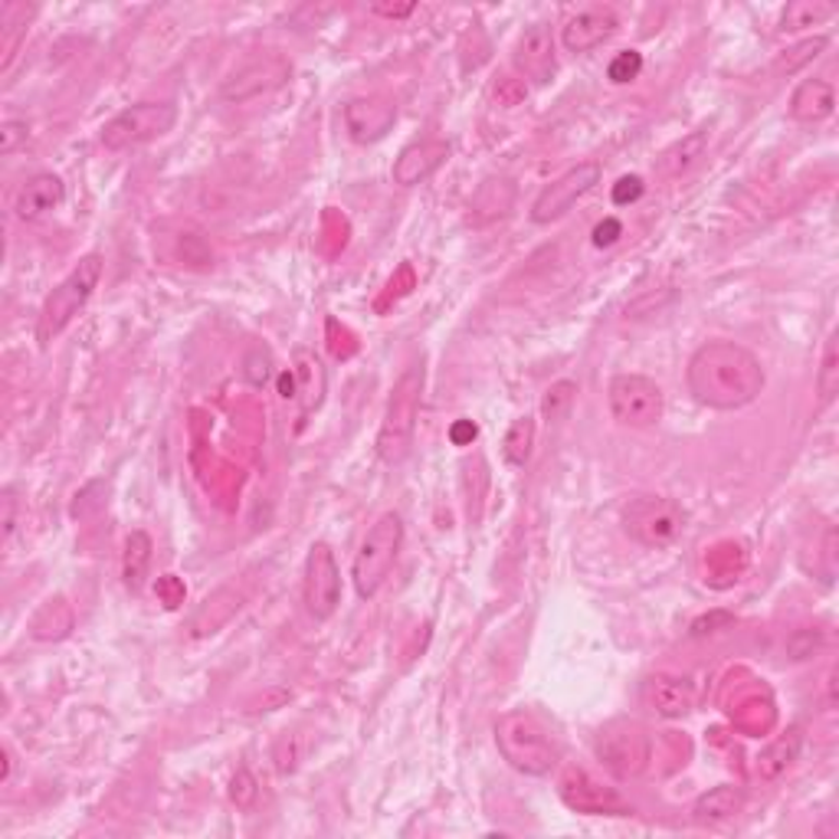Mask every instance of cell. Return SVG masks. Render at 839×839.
<instances>
[{"mask_svg":"<svg viewBox=\"0 0 839 839\" xmlns=\"http://www.w3.org/2000/svg\"><path fill=\"white\" fill-rule=\"evenodd\" d=\"M70 630H73V607H70L63 597L47 600V604L37 610L34 627H31L34 640H44V643H50V640H63V636H70Z\"/></svg>","mask_w":839,"mask_h":839,"instance_id":"cell-26","label":"cell"},{"mask_svg":"<svg viewBox=\"0 0 839 839\" xmlns=\"http://www.w3.org/2000/svg\"><path fill=\"white\" fill-rule=\"evenodd\" d=\"M302 604H305L308 617L318 623L331 620L341 607V568L335 561L331 545H325V542H315L305 555Z\"/></svg>","mask_w":839,"mask_h":839,"instance_id":"cell-9","label":"cell"},{"mask_svg":"<svg viewBox=\"0 0 839 839\" xmlns=\"http://www.w3.org/2000/svg\"><path fill=\"white\" fill-rule=\"evenodd\" d=\"M230 797H233L236 806H250V803H253V797H256V780L250 777V770H240V774L233 777Z\"/></svg>","mask_w":839,"mask_h":839,"instance_id":"cell-38","label":"cell"},{"mask_svg":"<svg viewBox=\"0 0 839 839\" xmlns=\"http://www.w3.org/2000/svg\"><path fill=\"white\" fill-rule=\"evenodd\" d=\"M453 440H457V443L476 440V427L470 424V420H466V424H457V427H453Z\"/></svg>","mask_w":839,"mask_h":839,"instance_id":"cell-44","label":"cell"},{"mask_svg":"<svg viewBox=\"0 0 839 839\" xmlns=\"http://www.w3.org/2000/svg\"><path fill=\"white\" fill-rule=\"evenodd\" d=\"M151 535L148 532H132L125 538V555H122V577L129 584V591H142L145 584V574H148V564H151Z\"/></svg>","mask_w":839,"mask_h":839,"instance_id":"cell-25","label":"cell"},{"mask_svg":"<svg viewBox=\"0 0 839 839\" xmlns=\"http://www.w3.org/2000/svg\"><path fill=\"white\" fill-rule=\"evenodd\" d=\"M292 76V66L282 60V57H263V60H253L246 63L243 70H236L220 96L227 102H250V99H259V96H269L276 93L279 86H285V80Z\"/></svg>","mask_w":839,"mask_h":839,"instance_id":"cell-14","label":"cell"},{"mask_svg":"<svg viewBox=\"0 0 839 839\" xmlns=\"http://www.w3.org/2000/svg\"><path fill=\"white\" fill-rule=\"evenodd\" d=\"M532 447H535V420L532 416H519L515 424L506 430L502 440V453L512 466H525L532 460Z\"/></svg>","mask_w":839,"mask_h":839,"instance_id":"cell-30","label":"cell"},{"mask_svg":"<svg viewBox=\"0 0 839 839\" xmlns=\"http://www.w3.org/2000/svg\"><path fill=\"white\" fill-rule=\"evenodd\" d=\"M496 191H506V194H512L509 181H502V184H499V181H489V184L483 187V194H496ZM483 194H479L476 200H486ZM476 200H473V210H483V204H476ZM509 204H512V200H502V204L496 200V204H493V217H496V214H506V210H509Z\"/></svg>","mask_w":839,"mask_h":839,"instance_id":"cell-40","label":"cell"},{"mask_svg":"<svg viewBox=\"0 0 839 839\" xmlns=\"http://www.w3.org/2000/svg\"><path fill=\"white\" fill-rule=\"evenodd\" d=\"M744 806V790L741 787H731V783H721V787H712L708 793H702L692 806V819L698 826H721L728 819H734Z\"/></svg>","mask_w":839,"mask_h":839,"instance_id":"cell-21","label":"cell"},{"mask_svg":"<svg viewBox=\"0 0 839 839\" xmlns=\"http://www.w3.org/2000/svg\"><path fill=\"white\" fill-rule=\"evenodd\" d=\"M178 125V106L174 102H138L122 109L115 119H109L99 132V142L109 151H129L138 145H148L155 138H165Z\"/></svg>","mask_w":839,"mask_h":839,"instance_id":"cell-7","label":"cell"},{"mask_svg":"<svg viewBox=\"0 0 839 839\" xmlns=\"http://www.w3.org/2000/svg\"><path fill=\"white\" fill-rule=\"evenodd\" d=\"M600 165L597 161H581L568 168L561 178H555L532 204V220L535 223H555L561 220L581 197H587L600 184Z\"/></svg>","mask_w":839,"mask_h":839,"instance_id":"cell-11","label":"cell"},{"mask_svg":"<svg viewBox=\"0 0 839 839\" xmlns=\"http://www.w3.org/2000/svg\"><path fill=\"white\" fill-rule=\"evenodd\" d=\"M640 702L659 718H682L695 708V685L679 676H649L640 685Z\"/></svg>","mask_w":839,"mask_h":839,"instance_id":"cell-18","label":"cell"},{"mask_svg":"<svg viewBox=\"0 0 839 839\" xmlns=\"http://www.w3.org/2000/svg\"><path fill=\"white\" fill-rule=\"evenodd\" d=\"M109 496V483L106 479H93V483H86L76 496H73V506H70V515L73 519H93L96 512H102L106 509V499Z\"/></svg>","mask_w":839,"mask_h":839,"instance_id":"cell-32","label":"cell"},{"mask_svg":"<svg viewBox=\"0 0 839 839\" xmlns=\"http://www.w3.org/2000/svg\"><path fill=\"white\" fill-rule=\"evenodd\" d=\"M607 403L620 427L646 430L662 420V387L646 374H617L607 387Z\"/></svg>","mask_w":839,"mask_h":839,"instance_id":"cell-8","label":"cell"},{"mask_svg":"<svg viewBox=\"0 0 839 839\" xmlns=\"http://www.w3.org/2000/svg\"><path fill=\"white\" fill-rule=\"evenodd\" d=\"M836 14H839V8L826 4V0H793V4H787L780 14V34H800L806 27H819V24L832 21Z\"/></svg>","mask_w":839,"mask_h":839,"instance_id":"cell-24","label":"cell"},{"mask_svg":"<svg viewBox=\"0 0 839 839\" xmlns=\"http://www.w3.org/2000/svg\"><path fill=\"white\" fill-rule=\"evenodd\" d=\"M620 233H623V227H620L617 220H604V223L594 230V243H597V246H610V243H617Z\"/></svg>","mask_w":839,"mask_h":839,"instance_id":"cell-43","label":"cell"},{"mask_svg":"<svg viewBox=\"0 0 839 839\" xmlns=\"http://www.w3.org/2000/svg\"><path fill=\"white\" fill-rule=\"evenodd\" d=\"M574 393H577V384L574 380H558V384H551L548 387V393H545V416L548 420H564L568 416V410H571V403H574Z\"/></svg>","mask_w":839,"mask_h":839,"instance_id":"cell-33","label":"cell"},{"mask_svg":"<svg viewBox=\"0 0 839 839\" xmlns=\"http://www.w3.org/2000/svg\"><path fill=\"white\" fill-rule=\"evenodd\" d=\"M816 393H819V403H832L839 393V328H829L823 341V354L816 367Z\"/></svg>","mask_w":839,"mask_h":839,"instance_id":"cell-27","label":"cell"},{"mask_svg":"<svg viewBox=\"0 0 839 839\" xmlns=\"http://www.w3.org/2000/svg\"><path fill=\"white\" fill-rule=\"evenodd\" d=\"M413 11H416V4H374V8H370V14L387 17V21H403V17H410Z\"/></svg>","mask_w":839,"mask_h":839,"instance_id":"cell-41","label":"cell"},{"mask_svg":"<svg viewBox=\"0 0 839 839\" xmlns=\"http://www.w3.org/2000/svg\"><path fill=\"white\" fill-rule=\"evenodd\" d=\"M243 374H246V380H250V384L263 387V384L272 377V361H269V351H266V348H253V351L246 354V361H243Z\"/></svg>","mask_w":839,"mask_h":839,"instance_id":"cell-35","label":"cell"},{"mask_svg":"<svg viewBox=\"0 0 839 839\" xmlns=\"http://www.w3.org/2000/svg\"><path fill=\"white\" fill-rule=\"evenodd\" d=\"M617 31H620V21L610 8H587L568 17V24L561 27V44L568 53H591L604 47Z\"/></svg>","mask_w":839,"mask_h":839,"instance_id":"cell-17","label":"cell"},{"mask_svg":"<svg viewBox=\"0 0 839 839\" xmlns=\"http://www.w3.org/2000/svg\"><path fill=\"white\" fill-rule=\"evenodd\" d=\"M594 754L617 780H636L653 764V738L636 718H613L597 731Z\"/></svg>","mask_w":839,"mask_h":839,"instance_id":"cell-6","label":"cell"},{"mask_svg":"<svg viewBox=\"0 0 839 839\" xmlns=\"http://www.w3.org/2000/svg\"><path fill=\"white\" fill-rule=\"evenodd\" d=\"M829 47V37H810V40H803V44H797L793 50H787L777 63H774V70L777 73H797V70H803L806 63H813L823 50Z\"/></svg>","mask_w":839,"mask_h":839,"instance_id":"cell-31","label":"cell"},{"mask_svg":"<svg viewBox=\"0 0 839 839\" xmlns=\"http://www.w3.org/2000/svg\"><path fill=\"white\" fill-rule=\"evenodd\" d=\"M515 73L535 86H548L558 76V50H555V34L548 24H532L519 37L512 50Z\"/></svg>","mask_w":839,"mask_h":839,"instance_id":"cell-13","label":"cell"},{"mask_svg":"<svg viewBox=\"0 0 839 839\" xmlns=\"http://www.w3.org/2000/svg\"><path fill=\"white\" fill-rule=\"evenodd\" d=\"M403 548V519L397 512H384L364 535L354 564H351V581L361 600L377 597V591L387 584L397 558Z\"/></svg>","mask_w":839,"mask_h":839,"instance_id":"cell-5","label":"cell"},{"mask_svg":"<svg viewBox=\"0 0 839 839\" xmlns=\"http://www.w3.org/2000/svg\"><path fill=\"white\" fill-rule=\"evenodd\" d=\"M836 109V89L826 80H803L790 96V115L800 125H819Z\"/></svg>","mask_w":839,"mask_h":839,"instance_id":"cell-20","label":"cell"},{"mask_svg":"<svg viewBox=\"0 0 839 839\" xmlns=\"http://www.w3.org/2000/svg\"><path fill=\"white\" fill-rule=\"evenodd\" d=\"M800 747H803L800 728H790L787 734L774 738V741L757 754V777H761L764 783H777V780L793 767V761L800 757Z\"/></svg>","mask_w":839,"mask_h":839,"instance_id":"cell-22","label":"cell"},{"mask_svg":"<svg viewBox=\"0 0 839 839\" xmlns=\"http://www.w3.org/2000/svg\"><path fill=\"white\" fill-rule=\"evenodd\" d=\"M17 519H21V502L14 486L0 489V532H4V548H11L14 532H17Z\"/></svg>","mask_w":839,"mask_h":839,"instance_id":"cell-34","label":"cell"},{"mask_svg":"<svg viewBox=\"0 0 839 839\" xmlns=\"http://www.w3.org/2000/svg\"><path fill=\"white\" fill-rule=\"evenodd\" d=\"M24 142H27V122L4 119V125H0V155H14Z\"/></svg>","mask_w":839,"mask_h":839,"instance_id":"cell-37","label":"cell"},{"mask_svg":"<svg viewBox=\"0 0 839 839\" xmlns=\"http://www.w3.org/2000/svg\"><path fill=\"white\" fill-rule=\"evenodd\" d=\"M640 70H643V57L636 50H627L610 63L607 76H610V83H633L640 76Z\"/></svg>","mask_w":839,"mask_h":839,"instance_id":"cell-36","label":"cell"},{"mask_svg":"<svg viewBox=\"0 0 839 839\" xmlns=\"http://www.w3.org/2000/svg\"><path fill=\"white\" fill-rule=\"evenodd\" d=\"M99 279H102V256L99 253H89L83 256L66 276L63 282L47 295L44 308H40V318H37V338L40 344L47 348L50 341H57L70 325L73 318L89 305L93 292L99 289Z\"/></svg>","mask_w":839,"mask_h":839,"instance_id":"cell-3","label":"cell"},{"mask_svg":"<svg viewBox=\"0 0 839 839\" xmlns=\"http://www.w3.org/2000/svg\"><path fill=\"white\" fill-rule=\"evenodd\" d=\"M292 377H295V393H302V410L312 413L325 397V367H321V361L312 351H295Z\"/></svg>","mask_w":839,"mask_h":839,"instance_id":"cell-23","label":"cell"},{"mask_svg":"<svg viewBox=\"0 0 839 839\" xmlns=\"http://www.w3.org/2000/svg\"><path fill=\"white\" fill-rule=\"evenodd\" d=\"M496 744L502 757L525 777H545L558 764V747L545 725L528 712H509L496 721Z\"/></svg>","mask_w":839,"mask_h":839,"instance_id":"cell-4","label":"cell"},{"mask_svg":"<svg viewBox=\"0 0 839 839\" xmlns=\"http://www.w3.org/2000/svg\"><path fill=\"white\" fill-rule=\"evenodd\" d=\"M558 790L571 810L587 813V816H630L633 813V806L627 803V797L617 787H607L600 777H594L584 767H568Z\"/></svg>","mask_w":839,"mask_h":839,"instance_id":"cell-12","label":"cell"},{"mask_svg":"<svg viewBox=\"0 0 839 839\" xmlns=\"http://www.w3.org/2000/svg\"><path fill=\"white\" fill-rule=\"evenodd\" d=\"M643 197V181L633 174V178H623L617 187H613V204H633Z\"/></svg>","mask_w":839,"mask_h":839,"instance_id":"cell-39","label":"cell"},{"mask_svg":"<svg viewBox=\"0 0 839 839\" xmlns=\"http://www.w3.org/2000/svg\"><path fill=\"white\" fill-rule=\"evenodd\" d=\"M158 591L165 594V607H178V604L184 600V587H181L171 574L158 581Z\"/></svg>","mask_w":839,"mask_h":839,"instance_id":"cell-42","label":"cell"},{"mask_svg":"<svg viewBox=\"0 0 839 839\" xmlns=\"http://www.w3.org/2000/svg\"><path fill=\"white\" fill-rule=\"evenodd\" d=\"M66 197V187L63 181L53 174V171H40L34 174L31 181L21 184V191L14 194V214L24 220V223H34L47 214H53Z\"/></svg>","mask_w":839,"mask_h":839,"instance_id":"cell-19","label":"cell"},{"mask_svg":"<svg viewBox=\"0 0 839 839\" xmlns=\"http://www.w3.org/2000/svg\"><path fill=\"white\" fill-rule=\"evenodd\" d=\"M705 148H708V132H692L689 138H682L676 148H669V151L662 155L659 171H662L666 178H679V174H685V171L705 155Z\"/></svg>","mask_w":839,"mask_h":839,"instance_id":"cell-28","label":"cell"},{"mask_svg":"<svg viewBox=\"0 0 839 839\" xmlns=\"http://www.w3.org/2000/svg\"><path fill=\"white\" fill-rule=\"evenodd\" d=\"M689 393L708 410H741L754 403L767 384L764 364L738 341H705L685 367Z\"/></svg>","mask_w":839,"mask_h":839,"instance_id":"cell-1","label":"cell"},{"mask_svg":"<svg viewBox=\"0 0 839 839\" xmlns=\"http://www.w3.org/2000/svg\"><path fill=\"white\" fill-rule=\"evenodd\" d=\"M447 158H450V145L443 138L413 142L393 161V184H400V187L424 184V181H430L447 165Z\"/></svg>","mask_w":839,"mask_h":839,"instance_id":"cell-16","label":"cell"},{"mask_svg":"<svg viewBox=\"0 0 839 839\" xmlns=\"http://www.w3.org/2000/svg\"><path fill=\"white\" fill-rule=\"evenodd\" d=\"M826 705H829V708L836 705V666L826 672Z\"/></svg>","mask_w":839,"mask_h":839,"instance_id":"cell-45","label":"cell"},{"mask_svg":"<svg viewBox=\"0 0 839 839\" xmlns=\"http://www.w3.org/2000/svg\"><path fill=\"white\" fill-rule=\"evenodd\" d=\"M31 17H34V8H21V4H4V11H0V31H4V70H11V63H14Z\"/></svg>","mask_w":839,"mask_h":839,"instance_id":"cell-29","label":"cell"},{"mask_svg":"<svg viewBox=\"0 0 839 839\" xmlns=\"http://www.w3.org/2000/svg\"><path fill=\"white\" fill-rule=\"evenodd\" d=\"M424 380H427L424 361H413L397 377V384L387 397V410H384L380 434H377V453L390 466L403 463L410 447H413L416 420H420V400H424Z\"/></svg>","mask_w":839,"mask_h":839,"instance_id":"cell-2","label":"cell"},{"mask_svg":"<svg viewBox=\"0 0 839 839\" xmlns=\"http://www.w3.org/2000/svg\"><path fill=\"white\" fill-rule=\"evenodd\" d=\"M623 528L630 538H636L646 548H666L682 535L685 512L672 499L640 496L623 509Z\"/></svg>","mask_w":839,"mask_h":839,"instance_id":"cell-10","label":"cell"},{"mask_svg":"<svg viewBox=\"0 0 839 839\" xmlns=\"http://www.w3.org/2000/svg\"><path fill=\"white\" fill-rule=\"evenodd\" d=\"M397 122V102L387 96H357L344 102V129L351 142L374 145L380 142Z\"/></svg>","mask_w":839,"mask_h":839,"instance_id":"cell-15","label":"cell"}]
</instances>
